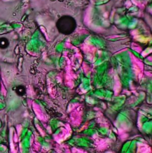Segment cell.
Instances as JSON below:
<instances>
[{"mask_svg": "<svg viewBox=\"0 0 152 153\" xmlns=\"http://www.w3.org/2000/svg\"><path fill=\"white\" fill-rule=\"evenodd\" d=\"M16 93L20 96H23L25 95L26 92V89L25 88V87L23 85H19L15 88L14 89Z\"/></svg>", "mask_w": 152, "mask_h": 153, "instance_id": "cell-2", "label": "cell"}, {"mask_svg": "<svg viewBox=\"0 0 152 153\" xmlns=\"http://www.w3.org/2000/svg\"><path fill=\"white\" fill-rule=\"evenodd\" d=\"M56 27L60 32L67 35L74 32L77 23L73 18L69 16H64L58 20Z\"/></svg>", "mask_w": 152, "mask_h": 153, "instance_id": "cell-1", "label": "cell"}, {"mask_svg": "<svg viewBox=\"0 0 152 153\" xmlns=\"http://www.w3.org/2000/svg\"><path fill=\"white\" fill-rule=\"evenodd\" d=\"M9 41L5 38H0V48H5L8 47Z\"/></svg>", "mask_w": 152, "mask_h": 153, "instance_id": "cell-3", "label": "cell"}]
</instances>
